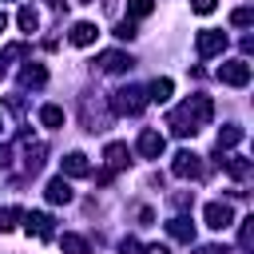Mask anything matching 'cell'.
<instances>
[{
  "instance_id": "4fadbf2b",
  "label": "cell",
  "mask_w": 254,
  "mask_h": 254,
  "mask_svg": "<svg viewBox=\"0 0 254 254\" xmlns=\"http://www.w3.org/2000/svg\"><path fill=\"white\" fill-rule=\"evenodd\" d=\"M95 36H99V28H95V24H87V20H79V24L71 28V44H75V48L95 44Z\"/></svg>"
},
{
  "instance_id": "d6a6232c",
  "label": "cell",
  "mask_w": 254,
  "mask_h": 254,
  "mask_svg": "<svg viewBox=\"0 0 254 254\" xmlns=\"http://www.w3.org/2000/svg\"><path fill=\"white\" fill-rule=\"evenodd\" d=\"M4 28H8V16H4V12H0V32H4Z\"/></svg>"
},
{
  "instance_id": "3957f363",
  "label": "cell",
  "mask_w": 254,
  "mask_h": 254,
  "mask_svg": "<svg viewBox=\"0 0 254 254\" xmlns=\"http://www.w3.org/2000/svg\"><path fill=\"white\" fill-rule=\"evenodd\" d=\"M218 79H222L226 87H246V83H250V64H246V60H226V64L218 67Z\"/></svg>"
},
{
  "instance_id": "836d02e7",
  "label": "cell",
  "mask_w": 254,
  "mask_h": 254,
  "mask_svg": "<svg viewBox=\"0 0 254 254\" xmlns=\"http://www.w3.org/2000/svg\"><path fill=\"white\" fill-rule=\"evenodd\" d=\"M79 4H87V0H79Z\"/></svg>"
},
{
  "instance_id": "603a6c76",
  "label": "cell",
  "mask_w": 254,
  "mask_h": 254,
  "mask_svg": "<svg viewBox=\"0 0 254 254\" xmlns=\"http://www.w3.org/2000/svg\"><path fill=\"white\" fill-rule=\"evenodd\" d=\"M151 8H155V0H127V12H131L135 20H143V16H151Z\"/></svg>"
},
{
  "instance_id": "1f68e13d",
  "label": "cell",
  "mask_w": 254,
  "mask_h": 254,
  "mask_svg": "<svg viewBox=\"0 0 254 254\" xmlns=\"http://www.w3.org/2000/svg\"><path fill=\"white\" fill-rule=\"evenodd\" d=\"M44 4H48V8H64V0H44Z\"/></svg>"
},
{
  "instance_id": "ba28073f",
  "label": "cell",
  "mask_w": 254,
  "mask_h": 254,
  "mask_svg": "<svg viewBox=\"0 0 254 254\" xmlns=\"http://www.w3.org/2000/svg\"><path fill=\"white\" fill-rule=\"evenodd\" d=\"M171 171H175L179 179H194V175L202 171V163H198V155H194V151H179V155H175V163H171Z\"/></svg>"
},
{
  "instance_id": "d4e9b609",
  "label": "cell",
  "mask_w": 254,
  "mask_h": 254,
  "mask_svg": "<svg viewBox=\"0 0 254 254\" xmlns=\"http://www.w3.org/2000/svg\"><path fill=\"white\" fill-rule=\"evenodd\" d=\"M190 8H194L198 16H210V12L218 8V0H190Z\"/></svg>"
},
{
  "instance_id": "484cf974",
  "label": "cell",
  "mask_w": 254,
  "mask_h": 254,
  "mask_svg": "<svg viewBox=\"0 0 254 254\" xmlns=\"http://www.w3.org/2000/svg\"><path fill=\"white\" fill-rule=\"evenodd\" d=\"M250 222H254V218H242V230H238V246H242V250L250 246Z\"/></svg>"
},
{
  "instance_id": "44dd1931",
  "label": "cell",
  "mask_w": 254,
  "mask_h": 254,
  "mask_svg": "<svg viewBox=\"0 0 254 254\" xmlns=\"http://www.w3.org/2000/svg\"><path fill=\"white\" fill-rule=\"evenodd\" d=\"M147 99H155V103H167V99H171V79H167V75H163V79H155Z\"/></svg>"
},
{
  "instance_id": "e575fe53",
  "label": "cell",
  "mask_w": 254,
  "mask_h": 254,
  "mask_svg": "<svg viewBox=\"0 0 254 254\" xmlns=\"http://www.w3.org/2000/svg\"><path fill=\"white\" fill-rule=\"evenodd\" d=\"M0 127H4V119H0Z\"/></svg>"
},
{
  "instance_id": "4316f807",
  "label": "cell",
  "mask_w": 254,
  "mask_h": 254,
  "mask_svg": "<svg viewBox=\"0 0 254 254\" xmlns=\"http://www.w3.org/2000/svg\"><path fill=\"white\" fill-rule=\"evenodd\" d=\"M115 36H119V40H135L139 32H135V24H119V28H115Z\"/></svg>"
},
{
  "instance_id": "7c38bea8",
  "label": "cell",
  "mask_w": 254,
  "mask_h": 254,
  "mask_svg": "<svg viewBox=\"0 0 254 254\" xmlns=\"http://www.w3.org/2000/svg\"><path fill=\"white\" fill-rule=\"evenodd\" d=\"M167 234H171L175 242H194V222H190V218H171V222H167Z\"/></svg>"
},
{
  "instance_id": "5b68a950",
  "label": "cell",
  "mask_w": 254,
  "mask_h": 254,
  "mask_svg": "<svg viewBox=\"0 0 254 254\" xmlns=\"http://www.w3.org/2000/svg\"><path fill=\"white\" fill-rule=\"evenodd\" d=\"M194 48H198V56H218V52L226 48V32L202 28V32H198V40H194Z\"/></svg>"
},
{
  "instance_id": "2e32d148",
  "label": "cell",
  "mask_w": 254,
  "mask_h": 254,
  "mask_svg": "<svg viewBox=\"0 0 254 254\" xmlns=\"http://www.w3.org/2000/svg\"><path fill=\"white\" fill-rule=\"evenodd\" d=\"M218 163L226 167V175H230V179H246V175H250V163H246L242 155H230V159H218Z\"/></svg>"
},
{
  "instance_id": "e0dca14e",
  "label": "cell",
  "mask_w": 254,
  "mask_h": 254,
  "mask_svg": "<svg viewBox=\"0 0 254 254\" xmlns=\"http://www.w3.org/2000/svg\"><path fill=\"white\" fill-rule=\"evenodd\" d=\"M60 250H64V254H91L87 238H79V234H64V238H60Z\"/></svg>"
},
{
  "instance_id": "4dcf8cb0",
  "label": "cell",
  "mask_w": 254,
  "mask_h": 254,
  "mask_svg": "<svg viewBox=\"0 0 254 254\" xmlns=\"http://www.w3.org/2000/svg\"><path fill=\"white\" fill-rule=\"evenodd\" d=\"M8 155H12V151H8V147H0V167H8Z\"/></svg>"
},
{
  "instance_id": "ffe728a7",
  "label": "cell",
  "mask_w": 254,
  "mask_h": 254,
  "mask_svg": "<svg viewBox=\"0 0 254 254\" xmlns=\"http://www.w3.org/2000/svg\"><path fill=\"white\" fill-rule=\"evenodd\" d=\"M40 123L44 127H64V107H56V103L40 107Z\"/></svg>"
},
{
  "instance_id": "d6986e66",
  "label": "cell",
  "mask_w": 254,
  "mask_h": 254,
  "mask_svg": "<svg viewBox=\"0 0 254 254\" xmlns=\"http://www.w3.org/2000/svg\"><path fill=\"white\" fill-rule=\"evenodd\" d=\"M16 24H20V32H36V28H40V16H36V8H28V4H24V8L16 12Z\"/></svg>"
},
{
  "instance_id": "9a60e30c",
  "label": "cell",
  "mask_w": 254,
  "mask_h": 254,
  "mask_svg": "<svg viewBox=\"0 0 254 254\" xmlns=\"http://www.w3.org/2000/svg\"><path fill=\"white\" fill-rule=\"evenodd\" d=\"M20 83H24V87H44V83H48V71H44L40 64H28V67L20 71Z\"/></svg>"
},
{
  "instance_id": "6da1fadb",
  "label": "cell",
  "mask_w": 254,
  "mask_h": 254,
  "mask_svg": "<svg viewBox=\"0 0 254 254\" xmlns=\"http://www.w3.org/2000/svg\"><path fill=\"white\" fill-rule=\"evenodd\" d=\"M210 115H214V103H210L206 95H190L183 107H175V111L167 115V127H171L175 135H183V139H187V135H194Z\"/></svg>"
},
{
  "instance_id": "277c9868",
  "label": "cell",
  "mask_w": 254,
  "mask_h": 254,
  "mask_svg": "<svg viewBox=\"0 0 254 254\" xmlns=\"http://www.w3.org/2000/svg\"><path fill=\"white\" fill-rule=\"evenodd\" d=\"M202 218H206V226H210V230H226V226H234V210H230L226 202H206Z\"/></svg>"
},
{
  "instance_id": "9c48e42d",
  "label": "cell",
  "mask_w": 254,
  "mask_h": 254,
  "mask_svg": "<svg viewBox=\"0 0 254 254\" xmlns=\"http://www.w3.org/2000/svg\"><path fill=\"white\" fill-rule=\"evenodd\" d=\"M103 159H107V171H123L131 163V147L127 143H107L103 147Z\"/></svg>"
},
{
  "instance_id": "f1b7e54d",
  "label": "cell",
  "mask_w": 254,
  "mask_h": 254,
  "mask_svg": "<svg viewBox=\"0 0 254 254\" xmlns=\"http://www.w3.org/2000/svg\"><path fill=\"white\" fill-rule=\"evenodd\" d=\"M143 254H171V246H163V242H151Z\"/></svg>"
},
{
  "instance_id": "8992f818",
  "label": "cell",
  "mask_w": 254,
  "mask_h": 254,
  "mask_svg": "<svg viewBox=\"0 0 254 254\" xmlns=\"http://www.w3.org/2000/svg\"><path fill=\"white\" fill-rule=\"evenodd\" d=\"M163 151H167V139H163L155 127H147V131L139 135V155H143V159H159Z\"/></svg>"
},
{
  "instance_id": "f546056e",
  "label": "cell",
  "mask_w": 254,
  "mask_h": 254,
  "mask_svg": "<svg viewBox=\"0 0 254 254\" xmlns=\"http://www.w3.org/2000/svg\"><path fill=\"white\" fill-rule=\"evenodd\" d=\"M198 254H226V250H222V246H202Z\"/></svg>"
},
{
  "instance_id": "cb8c5ba5",
  "label": "cell",
  "mask_w": 254,
  "mask_h": 254,
  "mask_svg": "<svg viewBox=\"0 0 254 254\" xmlns=\"http://www.w3.org/2000/svg\"><path fill=\"white\" fill-rule=\"evenodd\" d=\"M230 24H234V28H250V24H254V12H250V8H234V12H230Z\"/></svg>"
},
{
  "instance_id": "5bb4252c",
  "label": "cell",
  "mask_w": 254,
  "mask_h": 254,
  "mask_svg": "<svg viewBox=\"0 0 254 254\" xmlns=\"http://www.w3.org/2000/svg\"><path fill=\"white\" fill-rule=\"evenodd\" d=\"M91 167H87V155H79V151H71L67 159H64V175H71V179H83Z\"/></svg>"
},
{
  "instance_id": "52a82bcc",
  "label": "cell",
  "mask_w": 254,
  "mask_h": 254,
  "mask_svg": "<svg viewBox=\"0 0 254 254\" xmlns=\"http://www.w3.org/2000/svg\"><path fill=\"white\" fill-rule=\"evenodd\" d=\"M131 56L127 52H103L99 56V71H107V75H119V71H131Z\"/></svg>"
},
{
  "instance_id": "83f0119b",
  "label": "cell",
  "mask_w": 254,
  "mask_h": 254,
  "mask_svg": "<svg viewBox=\"0 0 254 254\" xmlns=\"http://www.w3.org/2000/svg\"><path fill=\"white\" fill-rule=\"evenodd\" d=\"M119 254H139V242H135V238H123V242H119Z\"/></svg>"
},
{
  "instance_id": "30bf717a",
  "label": "cell",
  "mask_w": 254,
  "mask_h": 254,
  "mask_svg": "<svg viewBox=\"0 0 254 254\" xmlns=\"http://www.w3.org/2000/svg\"><path fill=\"white\" fill-rule=\"evenodd\" d=\"M44 194H48V202H71V183L64 179V175H56V179H48V187H44Z\"/></svg>"
},
{
  "instance_id": "7a4b0ae2",
  "label": "cell",
  "mask_w": 254,
  "mask_h": 254,
  "mask_svg": "<svg viewBox=\"0 0 254 254\" xmlns=\"http://www.w3.org/2000/svg\"><path fill=\"white\" fill-rule=\"evenodd\" d=\"M143 107H147L143 87H119V91H111V111L115 115H139Z\"/></svg>"
},
{
  "instance_id": "8fae6325",
  "label": "cell",
  "mask_w": 254,
  "mask_h": 254,
  "mask_svg": "<svg viewBox=\"0 0 254 254\" xmlns=\"http://www.w3.org/2000/svg\"><path fill=\"white\" fill-rule=\"evenodd\" d=\"M24 226H28V234H36V238H52V214H44V210H32V214L24 218Z\"/></svg>"
},
{
  "instance_id": "ac0fdd59",
  "label": "cell",
  "mask_w": 254,
  "mask_h": 254,
  "mask_svg": "<svg viewBox=\"0 0 254 254\" xmlns=\"http://www.w3.org/2000/svg\"><path fill=\"white\" fill-rule=\"evenodd\" d=\"M238 143H242V127L226 123V127L218 131V151H226V147H238Z\"/></svg>"
},
{
  "instance_id": "7402d4cb",
  "label": "cell",
  "mask_w": 254,
  "mask_h": 254,
  "mask_svg": "<svg viewBox=\"0 0 254 254\" xmlns=\"http://www.w3.org/2000/svg\"><path fill=\"white\" fill-rule=\"evenodd\" d=\"M16 218H24V210H20V206H4V210H0V230H12Z\"/></svg>"
}]
</instances>
